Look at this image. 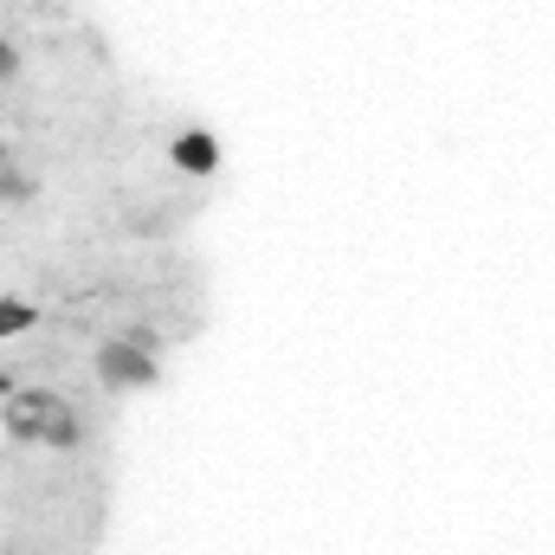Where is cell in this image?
<instances>
[{
  "mask_svg": "<svg viewBox=\"0 0 555 555\" xmlns=\"http://www.w3.org/2000/svg\"><path fill=\"white\" fill-rule=\"evenodd\" d=\"M33 194H39V181H33L26 168H0V201H7V207H20V201H33Z\"/></svg>",
  "mask_w": 555,
  "mask_h": 555,
  "instance_id": "obj_5",
  "label": "cell"
},
{
  "mask_svg": "<svg viewBox=\"0 0 555 555\" xmlns=\"http://www.w3.org/2000/svg\"><path fill=\"white\" fill-rule=\"evenodd\" d=\"M91 369H98V382H104L111 395H142V388H155L162 362H155V336H149V323H130V330H117L111 343H98Z\"/></svg>",
  "mask_w": 555,
  "mask_h": 555,
  "instance_id": "obj_2",
  "label": "cell"
},
{
  "mask_svg": "<svg viewBox=\"0 0 555 555\" xmlns=\"http://www.w3.org/2000/svg\"><path fill=\"white\" fill-rule=\"evenodd\" d=\"M0 168H7V142H0Z\"/></svg>",
  "mask_w": 555,
  "mask_h": 555,
  "instance_id": "obj_7",
  "label": "cell"
},
{
  "mask_svg": "<svg viewBox=\"0 0 555 555\" xmlns=\"http://www.w3.org/2000/svg\"><path fill=\"white\" fill-rule=\"evenodd\" d=\"M168 162H175V175H194V181H207V175H220V137L214 130H181V137L168 142Z\"/></svg>",
  "mask_w": 555,
  "mask_h": 555,
  "instance_id": "obj_3",
  "label": "cell"
},
{
  "mask_svg": "<svg viewBox=\"0 0 555 555\" xmlns=\"http://www.w3.org/2000/svg\"><path fill=\"white\" fill-rule=\"evenodd\" d=\"M33 323H39V310H33L26 297H0V343L20 336V330H33Z\"/></svg>",
  "mask_w": 555,
  "mask_h": 555,
  "instance_id": "obj_4",
  "label": "cell"
},
{
  "mask_svg": "<svg viewBox=\"0 0 555 555\" xmlns=\"http://www.w3.org/2000/svg\"><path fill=\"white\" fill-rule=\"evenodd\" d=\"M0 420L20 446H78L85 439V414L59 395V388H7L0 401Z\"/></svg>",
  "mask_w": 555,
  "mask_h": 555,
  "instance_id": "obj_1",
  "label": "cell"
},
{
  "mask_svg": "<svg viewBox=\"0 0 555 555\" xmlns=\"http://www.w3.org/2000/svg\"><path fill=\"white\" fill-rule=\"evenodd\" d=\"M39 7H59V0H39Z\"/></svg>",
  "mask_w": 555,
  "mask_h": 555,
  "instance_id": "obj_8",
  "label": "cell"
},
{
  "mask_svg": "<svg viewBox=\"0 0 555 555\" xmlns=\"http://www.w3.org/2000/svg\"><path fill=\"white\" fill-rule=\"evenodd\" d=\"M13 78H20V46L0 33V85H13Z\"/></svg>",
  "mask_w": 555,
  "mask_h": 555,
  "instance_id": "obj_6",
  "label": "cell"
}]
</instances>
